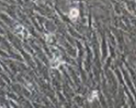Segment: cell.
I'll list each match as a JSON object with an SVG mask.
<instances>
[{"label":"cell","instance_id":"6da1fadb","mask_svg":"<svg viewBox=\"0 0 136 108\" xmlns=\"http://www.w3.org/2000/svg\"><path fill=\"white\" fill-rule=\"evenodd\" d=\"M79 15V12L77 10H76V9H73V10H71L70 12V14H69V16H70V18L72 19V20H74V19H76V17L78 16Z\"/></svg>","mask_w":136,"mask_h":108}]
</instances>
